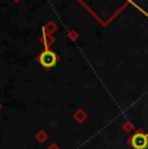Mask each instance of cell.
Returning a JSON list of instances; mask_svg holds the SVG:
<instances>
[{
    "label": "cell",
    "mask_w": 148,
    "mask_h": 149,
    "mask_svg": "<svg viewBox=\"0 0 148 149\" xmlns=\"http://www.w3.org/2000/svg\"><path fill=\"white\" fill-rule=\"evenodd\" d=\"M130 145L134 149H147L148 148V134L136 132L130 139Z\"/></svg>",
    "instance_id": "6da1fadb"
},
{
    "label": "cell",
    "mask_w": 148,
    "mask_h": 149,
    "mask_svg": "<svg viewBox=\"0 0 148 149\" xmlns=\"http://www.w3.org/2000/svg\"><path fill=\"white\" fill-rule=\"evenodd\" d=\"M56 60H57L56 54L53 53L52 51H48V49L44 51V52L40 54V57H39V61H40V64L43 65L44 68H47V69L55 66Z\"/></svg>",
    "instance_id": "7a4b0ae2"
}]
</instances>
